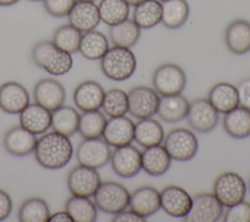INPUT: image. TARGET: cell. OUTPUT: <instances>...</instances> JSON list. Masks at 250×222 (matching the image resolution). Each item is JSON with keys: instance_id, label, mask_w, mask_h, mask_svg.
Returning a JSON list of instances; mask_svg holds the SVG:
<instances>
[{"instance_id": "1", "label": "cell", "mask_w": 250, "mask_h": 222, "mask_svg": "<svg viewBox=\"0 0 250 222\" xmlns=\"http://www.w3.org/2000/svg\"><path fill=\"white\" fill-rule=\"evenodd\" d=\"M33 153L39 165L56 170L68 164L73 155V146L69 137L52 131L37 139Z\"/></svg>"}, {"instance_id": "2", "label": "cell", "mask_w": 250, "mask_h": 222, "mask_svg": "<svg viewBox=\"0 0 250 222\" xmlns=\"http://www.w3.org/2000/svg\"><path fill=\"white\" fill-rule=\"evenodd\" d=\"M31 58L38 67L55 76L68 73L73 67L71 54L62 50L49 40L36 43L32 48Z\"/></svg>"}, {"instance_id": "3", "label": "cell", "mask_w": 250, "mask_h": 222, "mask_svg": "<svg viewBox=\"0 0 250 222\" xmlns=\"http://www.w3.org/2000/svg\"><path fill=\"white\" fill-rule=\"evenodd\" d=\"M101 61V69L105 77L113 81L129 79L136 71L137 58L129 48H108Z\"/></svg>"}, {"instance_id": "4", "label": "cell", "mask_w": 250, "mask_h": 222, "mask_svg": "<svg viewBox=\"0 0 250 222\" xmlns=\"http://www.w3.org/2000/svg\"><path fill=\"white\" fill-rule=\"evenodd\" d=\"M129 191L120 183L102 182L94 194V202L98 209L107 214H116L129 205Z\"/></svg>"}, {"instance_id": "5", "label": "cell", "mask_w": 250, "mask_h": 222, "mask_svg": "<svg viewBox=\"0 0 250 222\" xmlns=\"http://www.w3.org/2000/svg\"><path fill=\"white\" fill-rule=\"evenodd\" d=\"M152 86L159 96L182 94L187 85V75L184 69L173 63L158 66L152 73Z\"/></svg>"}, {"instance_id": "6", "label": "cell", "mask_w": 250, "mask_h": 222, "mask_svg": "<svg viewBox=\"0 0 250 222\" xmlns=\"http://www.w3.org/2000/svg\"><path fill=\"white\" fill-rule=\"evenodd\" d=\"M163 147L171 158L177 161H188L198 152V140L195 134L187 128L172 129L163 140Z\"/></svg>"}, {"instance_id": "7", "label": "cell", "mask_w": 250, "mask_h": 222, "mask_svg": "<svg viewBox=\"0 0 250 222\" xmlns=\"http://www.w3.org/2000/svg\"><path fill=\"white\" fill-rule=\"evenodd\" d=\"M246 192L247 187L244 179L232 171L219 175L213 186V194L224 207H229L243 200Z\"/></svg>"}, {"instance_id": "8", "label": "cell", "mask_w": 250, "mask_h": 222, "mask_svg": "<svg viewBox=\"0 0 250 222\" xmlns=\"http://www.w3.org/2000/svg\"><path fill=\"white\" fill-rule=\"evenodd\" d=\"M128 112L138 119L152 117L157 112L160 96L151 87L136 86L128 93Z\"/></svg>"}, {"instance_id": "9", "label": "cell", "mask_w": 250, "mask_h": 222, "mask_svg": "<svg viewBox=\"0 0 250 222\" xmlns=\"http://www.w3.org/2000/svg\"><path fill=\"white\" fill-rule=\"evenodd\" d=\"M224 206L213 193H201L192 198L188 214L183 218L186 222H216L223 217Z\"/></svg>"}, {"instance_id": "10", "label": "cell", "mask_w": 250, "mask_h": 222, "mask_svg": "<svg viewBox=\"0 0 250 222\" xmlns=\"http://www.w3.org/2000/svg\"><path fill=\"white\" fill-rule=\"evenodd\" d=\"M102 180L97 169L82 164L74 166L67 175L66 184L72 196L91 198L101 185Z\"/></svg>"}, {"instance_id": "11", "label": "cell", "mask_w": 250, "mask_h": 222, "mask_svg": "<svg viewBox=\"0 0 250 222\" xmlns=\"http://www.w3.org/2000/svg\"><path fill=\"white\" fill-rule=\"evenodd\" d=\"M187 120L194 131L199 133L212 132L219 122V112L208 99H196L189 103Z\"/></svg>"}, {"instance_id": "12", "label": "cell", "mask_w": 250, "mask_h": 222, "mask_svg": "<svg viewBox=\"0 0 250 222\" xmlns=\"http://www.w3.org/2000/svg\"><path fill=\"white\" fill-rule=\"evenodd\" d=\"M110 156V146L101 138L84 139L76 150L78 164L95 169L104 166L109 161Z\"/></svg>"}, {"instance_id": "13", "label": "cell", "mask_w": 250, "mask_h": 222, "mask_svg": "<svg viewBox=\"0 0 250 222\" xmlns=\"http://www.w3.org/2000/svg\"><path fill=\"white\" fill-rule=\"evenodd\" d=\"M109 160L112 170L121 178H133L142 169V153L131 144L115 148Z\"/></svg>"}, {"instance_id": "14", "label": "cell", "mask_w": 250, "mask_h": 222, "mask_svg": "<svg viewBox=\"0 0 250 222\" xmlns=\"http://www.w3.org/2000/svg\"><path fill=\"white\" fill-rule=\"evenodd\" d=\"M65 89L63 85L54 78H42L34 87L33 98L35 103L53 111L62 107L65 101Z\"/></svg>"}, {"instance_id": "15", "label": "cell", "mask_w": 250, "mask_h": 222, "mask_svg": "<svg viewBox=\"0 0 250 222\" xmlns=\"http://www.w3.org/2000/svg\"><path fill=\"white\" fill-rule=\"evenodd\" d=\"M161 209L168 215L184 218L190 209L192 198L182 187L169 185L160 192Z\"/></svg>"}, {"instance_id": "16", "label": "cell", "mask_w": 250, "mask_h": 222, "mask_svg": "<svg viewBox=\"0 0 250 222\" xmlns=\"http://www.w3.org/2000/svg\"><path fill=\"white\" fill-rule=\"evenodd\" d=\"M30 103L26 88L19 82L8 81L0 86V109L9 114H20Z\"/></svg>"}, {"instance_id": "17", "label": "cell", "mask_w": 250, "mask_h": 222, "mask_svg": "<svg viewBox=\"0 0 250 222\" xmlns=\"http://www.w3.org/2000/svg\"><path fill=\"white\" fill-rule=\"evenodd\" d=\"M135 123L127 116H115L109 117L106 120L103 139L110 146L114 148L130 145L134 141Z\"/></svg>"}, {"instance_id": "18", "label": "cell", "mask_w": 250, "mask_h": 222, "mask_svg": "<svg viewBox=\"0 0 250 222\" xmlns=\"http://www.w3.org/2000/svg\"><path fill=\"white\" fill-rule=\"evenodd\" d=\"M37 138L22 126H14L4 135V149L12 155L25 156L34 152Z\"/></svg>"}, {"instance_id": "19", "label": "cell", "mask_w": 250, "mask_h": 222, "mask_svg": "<svg viewBox=\"0 0 250 222\" xmlns=\"http://www.w3.org/2000/svg\"><path fill=\"white\" fill-rule=\"evenodd\" d=\"M67 18L68 23L82 33L96 29L101 22L98 5L92 1L77 0Z\"/></svg>"}, {"instance_id": "20", "label": "cell", "mask_w": 250, "mask_h": 222, "mask_svg": "<svg viewBox=\"0 0 250 222\" xmlns=\"http://www.w3.org/2000/svg\"><path fill=\"white\" fill-rule=\"evenodd\" d=\"M128 206L140 216L147 218L161 208L160 192L150 186H142L130 195Z\"/></svg>"}, {"instance_id": "21", "label": "cell", "mask_w": 250, "mask_h": 222, "mask_svg": "<svg viewBox=\"0 0 250 222\" xmlns=\"http://www.w3.org/2000/svg\"><path fill=\"white\" fill-rule=\"evenodd\" d=\"M225 43L234 55L250 52V22L238 19L229 22L225 30Z\"/></svg>"}, {"instance_id": "22", "label": "cell", "mask_w": 250, "mask_h": 222, "mask_svg": "<svg viewBox=\"0 0 250 222\" xmlns=\"http://www.w3.org/2000/svg\"><path fill=\"white\" fill-rule=\"evenodd\" d=\"M104 90L94 80H86L77 85L73 92V102L82 111H98L102 108Z\"/></svg>"}, {"instance_id": "23", "label": "cell", "mask_w": 250, "mask_h": 222, "mask_svg": "<svg viewBox=\"0 0 250 222\" xmlns=\"http://www.w3.org/2000/svg\"><path fill=\"white\" fill-rule=\"evenodd\" d=\"M20 124L34 135L44 134L51 127L52 111L37 103H29L20 113Z\"/></svg>"}, {"instance_id": "24", "label": "cell", "mask_w": 250, "mask_h": 222, "mask_svg": "<svg viewBox=\"0 0 250 222\" xmlns=\"http://www.w3.org/2000/svg\"><path fill=\"white\" fill-rule=\"evenodd\" d=\"M142 153V169L150 176H161L171 166V156L166 149L160 145L146 147Z\"/></svg>"}, {"instance_id": "25", "label": "cell", "mask_w": 250, "mask_h": 222, "mask_svg": "<svg viewBox=\"0 0 250 222\" xmlns=\"http://www.w3.org/2000/svg\"><path fill=\"white\" fill-rule=\"evenodd\" d=\"M188 107V100L182 94L163 96L160 98L156 114L167 123H177L187 117Z\"/></svg>"}, {"instance_id": "26", "label": "cell", "mask_w": 250, "mask_h": 222, "mask_svg": "<svg viewBox=\"0 0 250 222\" xmlns=\"http://www.w3.org/2000/svg\"><path fill=\"white\" fill-rule=\"evenodd\" d=\"M207 99L219 113H227L239 106L237 89L229 82H219L213 85Z\"/></svg>"}, {"instance_id": "27", "label": "cell", "mask_w": 250, "mask_h": 222, "mask_svg": "<svg viewBox=\"0 0 250 222\" xmlns=\"http://www.w3.org/2000/svg\"><path fill=\"white\" fill-rule=\"evenodd\" d=\"M223 127L233 139H245L250 136V110L238 106L225 113Z\"/></svg>"}, {"instance_id": "28", "label": "cell", "mask_w": 250, "mask_h": 222, "mask_svg": "<svg viewBox=\"0 0 250 222\" xmlns=\"http://www.w3.org/2000/svg\"><path fill=\"white\" fill-rule=\"evenodd\" d=\"M164 137L162 125L152 117L139 119L135 124L134 140L144 148L160 145Z\"/></svg>"}, {"instance_id": "29", "label": "cell", "mask_w": 250, "mask_h": 222, "mask_svg": "<svg viewBox=\"0 0 250 222\" xmlns=\"http://www.w3.org/2000/svg\"><path fill=\"white\" fill-rule=\"evenodd\" d=\"M161 23L168 29L182 27L188 19L189 5L187 0H165L161 2Z\"/></svg>"}, {"instance_id": "30", "label": "cell", "mask_w": 250, "mask_h": 222, "mask_svg": "<svg viewBox=\"0 0 250 222\" xmlns=\"http://www.w3.org/2000/svg\"><path fill=\"white\" fill-rule=\"evenodd\" d=\"M108 48L106 36L103 32L93 29L82 33L78 52L87 60L98 61L103 58Z\"/></svg>"}, {"instance_id": "31", "label": "cell", "mask_w": 250, "mask_h": 222, "mask_svg": "<svg viewBox=\"0 0 250 222\" xmlns=\"http://www.w3.org/2000/svg\"><path fill=\"white\" fill-rule=\"evenodd\" d=\"M162 5L159 0H145L134 7L133 21L141 29H149L161 22Z\"/></svg>"}, {"instance_id": "32", "label": "cell", "mask_w": 250, "mask_h": 222, "mask_svg": "<svg viewBox=\"0 0 250 222\" xmlns=\"http://www.w3.org/2000/svg\"><path fill=\"white\" fill-rule=\"evenodd\" d=\"M141 30L133 20L127 19L109 26L108 33L113 46L131 49L138 43L141 37Z\"/></svg>"}, {"instance_id": "33", "label": "cell", "mask_w": 250, "mask_h": 222, "mask_svg": "<svg viewBox=\"0 0 250 222\" xmlns=\"http://www.w3.org/2000/svg\"><path fill=\"white\" fill-rule=\"evenodd\" d=\"M80 114L78 111L68 106H62L52 111L51 127L55 132L70 137L78 132Z\"/></svg>"}, {"instance_id": "34", "label": "cell", "mask_w": 250, "mask_h": 222, "mask_svg": "<svg viewBox=\"0 0 250 222\" xmlns=\"http://www.w3.org/2000/svg\"><path fill=\"white\" fill-rule=\"evenodd\" d=\"M65 211L73 222H94L98 217V208L87 197L71 196L65 202Z\"/></svg>"}, {"instance_id": "35", "label": "cell", "mask_w": 250, "mask_h": 222, "mask_svg": "<svg viewBox=\"0 0 250 222\" xmlns=\"http://www.w3.org/2000/svg\"><path fill=\"white\" fill-rule=\"evenodd\" d=\"M101 22L108 26L128 19L130 6L124 0H101L98 4Z\"/></svg>"}, {"instance_id": "36", "label": "cell", "mask_w": 250, "mask_h": 222, "mask_svg": "<svg viewBox=\"0 0 250 222\" xmlns=\"http://www.w3.org/2000/svg\"><path fill=\"white\" fill-rule=\"evenodd\" d=\"M50 209L41 198H30L22 202L19 209L18 218L21 222H48Z\"/></svg>"}, {"instance_id": "37", "label": "cell", "mask_w": 250, "mask_h": 222, "mask_svg": "<svg viewBox=\"0 0 250 222\" xmlns=\"http://www.w3.org/2000/svg\"><path fill=\"white\" fill-rule=\"evenodd\" d=\"M106 120L104 114L99 110L83 111V113L80 114L78 132L84 139L101 138Z\"/></svg>"}, {"instance_id": "38", "label": "cell", "mask_w": 250, "mask_h": 222, "mask_svg": "<svg viewBox=\"0 0 250 222\" xmlns=\"http://www.w3.org/2000/svg\"><path fill=\"white\" fill-rule=\"evenodd\" d=\"M103 111L109 117L125 115L128 112V94L122 89L112 88L104 92Z\"/></svg>"}, {"instance_id": "39", "label": "cell", "mask_w": 250, "mask_h": 222, "mask_svg": "<svg viewBox=\"0 0 250 222\" xmlns=\"http://www.w3.org/2000/svg\"><path fill=\"white\" fill-rule=\"evenodd\" d=\"M82 32L70 23L62 24L56 29L53 35V42L62 50L74 54L78 52Z\"/></svg>"}, {"instance_id": "40", "label": "cell", "mask_w": 250, "mask_h": 222, "mask_svg": "<svg viewBox=\"0 0 250 222\" xmlns=\"http://www.w3.org/2000/svg\"><path fill=\"white\" fill-rule=\"evenodd\" d=\"M227 208L223 214L225 222H250V202L243 200Z\"/></svg>"}, {"instance_id": "41", "label": "cell", "mask_w": 250, "mask_h": 222, "mask_svg": "<svg viewBox=\"0 0 250 222\" xmlns=\"http://www.w3.org/2000/svg\"><path fill=\"white\" fill-rule=\"evenodd\" d=\"M77 0H43L46 12L52 17H67Z\"/></svg>"}, {"instance_id": "42", "label": "cell", "mask_w": 250, "mask_h": 222, "mask_svg": "<svg viewBox=\"0 0 250 222\" xmlns=\"http://www.w3.org/2000/svg\"><path fill=\"white\" fill-rule=\"evenodd\" d=\"M239 106L250 110V78L242 80L236 87Z\"/></svg>"}, {"instance_id": "43", "label": "cell", "mask_w": 250, "mask_h": 222, "mask_svg": "<svg viewBox=\"0 0 250 222\" xmlns=\"http://www.w3.org/2000/svg\"><path fill=\"white\" fill-rule=\"evenodd\" d=\"M13 209L12 199L7 192L0 189V221L7 219Z\"/></svg>"}, {"instance_id": "44", "label": "cell", "mask_w": 250, "mask_h": 222, "mask_svg": "<svg viewBox=\"0 0 250 222\" xmlns=\"http://www.w3.org/2000/svg\"><path fill=\"white\" fill-rule=\"evenodd\" d=\"M146 220V218L140 216L139 214H137L130 208H129V210L124 209V210L114 214L111 219L112 222H144Z\"/></svg>"}, {"instance_id": "45", "label": "cell", "mask_w": 250, "mask_h": 222, "mask_svg": "<svg viewBox=\"0 0 250 222\" xmlns=\"http://www.w3.org/2000/svg\"><path fill=\"white\" fill-rule=\"evenodd\" d=\"M48 222H72V218L65 210L57 211L50 215Z\"/></svg>"}, {"instance_id": "46", "label": "cell", "mask_w": 250, "mask_h": 222, "mask_svg": "<svg viewBox=\"0 0 250 222\" xmlns=\"http://www.w3.org/2000/svg\"><path fill=\"white\" fill-rule=\"evenodd\" d=\"M20 0H0V7H10L18 3Z\"/></svg>"}, {"instance_id": "47", "label": "cell", "mask_w": 250, "mask_h": 222, "mask_svg": "<svg viewBox=\"0 0 250 222\" xmlns=\"http://www.w3.org/2000/svg\"><path fill=\"white\" fill-rule=\"evenodd\" d=\"M130 7L132 6V7H135L136 5H138V4H140L141 2H143V1H145V0H124Z\"/></svg>"}, {"instance_id": "48", "label": "cell", "mask_w": 250, "mask_h": 222, "mask_svg": "<svg viewBox=\"0 0 250 222\" xmlns=\"http://www.w3.org/2000/svg\"><path fill=\"white\" fill-rule=\"evenodd\" d=\"M248 190H249V193H250V178H249V181H248Z\"/></svg>"}, {"instance_id": "49", "label": "cell", "mask_w": 250, "mask_h": 222, "mask_svg": "<svg viewBox=\"0 0 250 222\" xmlns=\"http://www.w3.org/2000/svg\"><path fill=\"white\" fill-rule=\"evenodd\" d=\"M28 1H32V2H38V1H43V0H28Z\"/></svg>"}, {"instance_id": "50", "label": "cell", "mask_w": 250, "mask_h": 222, "mask_svg": "<svg viewBox=\"0 0 250 222\" xmlns=\"http://www.w3.org/2000/svg\"><path fill=\"white\" fill-rule=\"evenodd\" d=\"M79 1H92V2H95L96 0H79Z\"/></svg>"}, {"instance_id": "51", "label": "cell", "mask_w": 250, "mask_h": 222, "mask_svg": "<svg viewBox=\"0 0 250 222\" xmlns=\"http://www.w3.org/2000/svg\"><path fill=\"white\" fill-rule=\"evenodd\" d=\"M159 1H160V2H162V1H165V0H159Z\"/></svg>"}]
</instances>
